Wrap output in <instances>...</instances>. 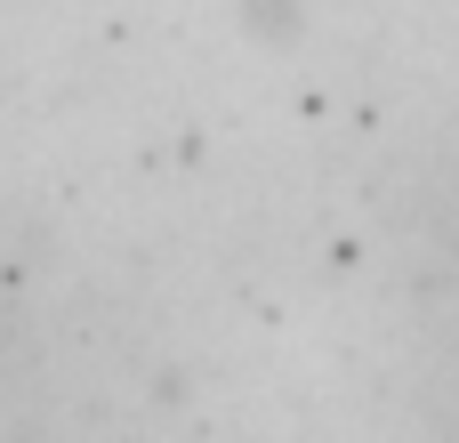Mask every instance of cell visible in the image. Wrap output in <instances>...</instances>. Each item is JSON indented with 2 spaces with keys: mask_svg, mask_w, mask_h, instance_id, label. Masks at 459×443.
Wrapping results in <instances>:
<instances>
[{
  "mask_svg": "<svg viewBox=\"0 0 459 443\" xmlns=\"http://www.w3.org/2000/svg\"><path fill=\"white\" fill-rule=\"evenodd\" d=\"M16 404H24V315L0 291V436L16 428Z\"/></svg>",
  "mask_w": 459,
  "mask_h": 443,
  "instance_id": "cell-1",
  "label": "cell"
}]
</instances>
